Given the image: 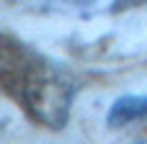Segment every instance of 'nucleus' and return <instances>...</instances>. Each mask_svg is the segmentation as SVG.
<instances>
[{
    "label": "nucleus",
    "mask_w": 147,
    "mask_h": 144,
    "mask_svg": "<svg viewBox=\"0 0 147 144\" xmlns=\"http://www.w3.org/2000/svg\"><path fill=\"white\" fill-rule=\"evenodd\" d=\"M75 3H88V0H75Z\"/></svg>",
    "instance_id": "4"
},
{
    "label": "nucleus",
    "mask_w": 147,
    "mask_h": 144,
    "mask_svg": "<svg viewBox=\"0 0 147 144\" xmlns=\"http://www.w3.org/2000/svg\"><path fill=\"white\" fill-rule=\"evenodd\" d=\"M134 144H145V142H134Z\"/></svg>",
    "instance_id": "5"
},
{
    "label": "nucleus",
    "mask_w": 147,
    "mask_h": 144,
    "mask_svg": "<svg viewBox=\"0 0 147 144\" xmlns=\"http://www.w3.org/2000/svg\"><path fill=\"white\" fill-rule=\"evenodd\" d=\"M145 116H147V95H124V98L114 100L106 121H109V126H127Z\"/></svg>",
    "instance_id": "2"
},
{
    "label": "nucleus",
    "mask_w": 147,
    "mask_h": 144,
    "mask_svg": "<svg viewBox=\"0 0 147 144\" xmlns=\"http://www.w3.org/2000/svg\"><path fill=\"white\" fill-rule=\"evenodd\" d=\"M3 82L23 108L49 129H65L72 108L70 77L47 57L31 52L21 41H3Z\"/></svg>",
    "instance_id": "1"
},
{
    "label": "nucleus",
    "mask_w": 147,
    "mask_h": 144,
    "mask_svg": "<svg viewBox=\"0 0 147 144\" xmlns=\"http://www.w3.org/2000/svg\"><path fill=\"white\" fill-rule=\"evenodd\" d=\"M147 0H116V10H121V8H132V5H142Z\"/></svg>",
    "instance_id": "3"
}]
</instances>
